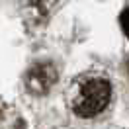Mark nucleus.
Segmentation results:
<instances>
[{
    "mask_svg": "<svg viewBox=\"0 0 129 129\" xmlns=\"http://www.w3.org/2000/svg\"><path fill=\"white\" fill-rule=\"evenodd\" d=\"M113 100V88L110 76L100 69H88L76 74L64 88L67 108L82 119L98 117L110 108Z\"/></svg>",
    "mask_w": 129,
    "mask_h": 129,
    "instance_id": "1",
    "label": "nucleus"
},
{
    "mask_svg": "<svg viewBox=\"0 0 129 129\" xmlns=\"http://www.w3.org/2000/svg\"><path fill=\"white\" fill-rule=\"evenodd\" d=\"M57 80V71L49 63H37L25 73V86L33 94H45Z\"/></svg>",
    "mask_w": 129,
    "mask_h": 129,
    "instance_id": "2",
    "label": "nucleus"
},
{
    "mask_svg": "<svg viewBox=\"0 0 129 129\" xmlns=\"http://www.w3.org/2000/svg\"><path fill=\"white\" fill-rule=\"evenodd\" d=\"M119 22H121V27H123L125 35L129 37V8H125L123 12H121V16H119Z\"/></svg>",
    "mask_w": 129,
    "mask_h": 129,
    "instance_id": "3",
    "label": "nucleus"
},
{
    "mask_svg": "<svg viewBox=\"0 0 129 129\" xmlns=\"http://www.w3.org/2000/svg\"><path fill=\"white\" fill-rule=\"evenodd\" d=\"M14 129H25V123L22 119H18L16 121V125H14Z\"/></svg>",
    "mask_w": 129,
    "mask_h": 129,
    "instance_id": "4",
    "label": "nucleus"
}]
</instances>
